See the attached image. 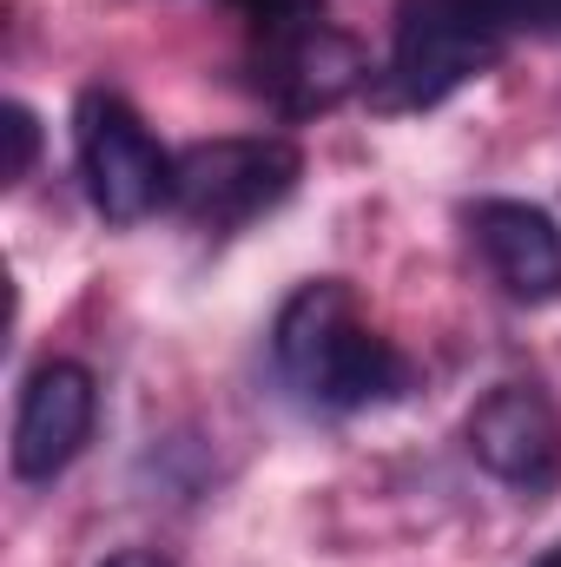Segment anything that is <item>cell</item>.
I'll return each mask as SVG.
<instances>
[{
    "label": "cell",
    "mask_w": 561,
    "mask_h": 567,
    "mask_svg": "<svg viewBox=\"0 0 561 567\" xmlns=\"http://www.w3.org/2000/svg\"><path fill=\"white\" fill-rule=\"evenodd\" d=\"M272 350H278L284 383L317 410H377L417 383L410 357L364 317L357 290L344 278L304 284L278 310Z\"/></svg>",
    "instance_id": "1"
},
{
    "label": "cell",
    "mask_w": 561,
    "mask_h": 567,
    "mask_svg": "<svg viewBox=\"0 0 561 567\" xmlns=\"http://www.w3.org/2000/svg\"><path fill=\"white\" fill-rule=\"evenodd\" d=\"M73 158H80L93 212L113 218V225H140L159 205H172L178 158L152 140V126L106 86L80 93V106H73Z\"/></svg>",
    "instance_id": "2"
},
{
    "label": "cell",
    "mask_w": 561,
    "mask_h": 567,
    "mask_svg": "<svg viewBox=\"0 0 561 567\" xmlns=\"http://www.w3.org/2000/svg\"><path fill=\"white\" fill-rule=\"evenodd\" d=\"M304 178V152L290 140H205L192 152H178L172 172V205L205 225V231H238L252 218H265L272 205H284Z\"/></svg>",
    "instance_id": "3"
},
{
    "label": "cell",
    "mask_w": 561,
    "mask_h": 567,
    "mask_svg": "<svg viewBox=\"0 0 561 567\" xmlns=\"http://www.w3.org/2000/svg\"><path fill=\"white\" fill-rule=\"evenodd\" d=\"M509 33L476 0H404L390 47V93L397 106H436L476 73H489Z\"/></svg>",
    "instance_id": "4"
},
{
    "label": "cell",
    "mask_w": 561,
    "mask_h": 567,
    "mask_svg": "<svg viewBox=\"0 0 561 567\" xmlns=\"http://www.w3.org/2000/svg\"><path fill=\"white\" fill-rule=\"evenodd\" d=\"M252 73L284 120H317V113H337L370 80V60L344 27H330L324 13H304L252 33Z\"/></svg>",
    "instance_id": "5"
},
{
    "label": "cell",
    "mask_w": 561,
    "mask_h": 567,
    "mask_svg": "<svg viewBox=\"0 0 561 567\" xmlns=\"http://www.w3.org/2000/svg\"><path fill=\"white\" fill-rule=\"evenodd\" d=\"M462 442H469V462H476L489 482L516 488L522 502H549V495H555V482H561V416L536 383H502V390H489V396L469 410Z\"/></svg>",
    "instance_id": "6"
},
{
    "label": "cell",
    "mask_w": 561,
    "mask_h": 567,
    "mask_svg": "<svg viewBox=\"0 0 561 567\" xmlns=\"http://www.w3.org/2000/svg\"><path fill=\"white\" fill-rule=\"evenodd\" d=\"M100 423V383L86 363H40L20 390V410H13V475L20 482H53L80 462V449L93 442Z\"/></svg>",
    "instance_id": "7"
},
{
    "label": "cell",
    "mask_w": 561,
    "mask_h": 567,
    "mask_svg": "<svg viewBox=\"0 0 561 567\" xmlns=\"http://www.w3.org/2000/svg\"><path fill=\"white\" fill-rule=\"evenodd\" d=\"M476 245L489 258L496 284L516 297V303H555L561 297V231L542 205H522V198H482L476 205Z\"/></svg>",
    "instance_id": "8"
},
{
    "label": "cell",
    "mask_w": 561,
    "mask_h": 567,
    "mask_svg": "<svg viewBox=\"0 0 561 567\" xmlns=\"http://www.w3.org/2000/svg\"><path fill=\"white\" fill-rule=\"evenodd\" d=\"M0 140H7V158H0V185H20V178L33 172V158H40V120H33L20 100H7V106H0Z\"/></svg>",
    "instance_id": "9"
},
{
    "label": "cell",
    "mask_w": 561,
    "mask_h": 567,
    "mask_svg": "<svg viewBox=\"0 0 561 567\" xmlns=\"http://www.w3.org/2000/svg\"><path fill=\"white\" fill-rule=\"evenodd\" d=\"M100 567H172L165 555H145V548H126V555H113V561H100Z\"/></svg>",
    "instance_id": "10"
},
{
    "label": "cell",
    "mask_w": 561,
    "mask_h": 567,
    "mask_svg": "<svg viewBox=\"0 0 561 567\" xmlns=\"http://www.w3.org/2000/svg\"><path fill=\"white\" fill-rule=\"evenodd\" d=\"M542 567H561V548H549V555H542Z\"/></svg>",
    "instance_id": "11"
}]
</instances>
